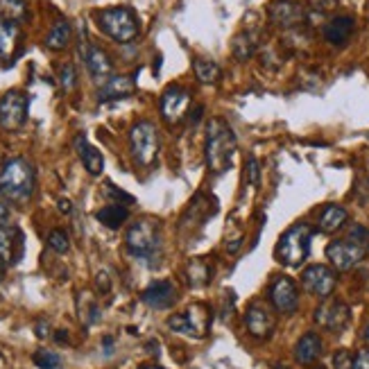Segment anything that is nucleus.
Returning a JSON list of instances; mask_svg holds the SVG:
<instances>
[{
    "instance_id": "2eb2a0df",
    "label": "nucleus",
    "mask_w": 369,
    "mask_h": 369,
    "mask_svg": "<svg viewBox=\"0 0 369 369\" xmlns=\"http://www.w3.org/2000/svg\"><path fill=\"white\" fill-rule=\"evenodd\" d=\"M267 16L274 25L290 30V27H297L306 21V9L297 0H272L267 7Z\"/></svg>"
},
{
    "instance_id": "4468645a",
    "label": "nucleus",
    "mask_w": 369,
    "mask_h": 369,
    "mask_svg": "<svg viewBox=\"0 0 369 369\" xmlns=\"http://www.w3.org/2000/svg\"><path fill=\"white\" fill-rule=\"evenodd\" d=\"M188 106H190V93L186 89H181V86L172 84L161 95V102H159L161 118L168 125H177L188 113Z\"/></svg>"
},
{
    "instance_id": "cd10ccee",
    "label": "nucleus",
    "mask_w": 369,
    "mask_h": 369,
    "mask_svg": "<svg viewBox=\"0 0 369 369\" xmlns=\"http://www.w3.org/2000/svg\"><path fill=\"white\" fill-rule=\"evenodd\" d=\"M18 36H21L18 25L5 21V18H0V57H3V60H9V57L14 55Z\"/></svg>"
},
{
    "instance_id": "9b49d317",
    "label": "nucleus",
    "mask_w": 369,
    "mask_h": 369,
    "mask_svg": "<svg viewBox=\"0 0 369 369\" xmlns=\"http://www.w3.org/2000/svg\"><path fill=\"white\" fill-rule=\"evenodd\" d=\"M270 302L281 315H293L299 308V290L290 277H274L270 284Z\"/></svg>"
},
{
    "instance_id": "ea45409f",
    "label": "nucleus",
    "mask_w": 369,
    "mask_h": 369,
    "mask_svg": "<svg viewBox=\"0 0 369 369\" xmlns=\"http://www.w3.org/2000/svg\"><path fill=\"white\" fill-rule=\"evenodd\" d=\"M95 286H98L100 293H109V288H111L109 274H106V272H98V277H95Z\"/></svg>"
},
{
    "instance_id": "5701e85b",
    "label": "nucleus",
    "mask_w": 369,
    "mask_h": 369,
    "mask_svg": "<svg viewBox=\"0 0 369 369\" xmlns=\"http://www.w3.org/2000/svg\"><path fill=\"white\" fill-rule=\"evenodd\" d=\"M183 274H186V281L190 288H204L213 281V263L204 256L190 258L186 270H183Z\"/></svg>"
},
{
    "instance_id": "4be33fe9",
    "label": "nucleus",
    "mask_w": 369,
    "mask_h": 369,
    "mask_svg": "<svg viewBox=\"0 0 369 369\" xmlns=\"http://www.w3.org/2000/svg\"><path fill=\"white\" fill-rule=\"evenodd\" d=\"M322 356V337L317 333H304L295 344V361L302 365H313Z\"/></svg>"
},
{
    "instance_id": "bb28decb",
    "label": "nucleus",
    "mask_w": 369,
    "mask_h": 369,
    "mask_svg": "<svg viewBox=\"0 0 369 369\" xmlns=\"http://www.w3.org/2000/svg\"><path fill=\"white\" fill-rule=\"evenodd\" d=\"M71 39H73L71 23H68V21H57L53 25V30L48 32V36H46V48H48V50H55V53L66 50L68 43H71Z\"/></svg>"
},
{
    "instance_id": "b1692460",
    "label": "nucleus",
    "mask_w": 369,
    "mask_h": 369,
    "mask_svg": "<svg viewBox=\"0 0 369 369\" xmlns=\"http://www.w3.org/2000/svg\"><path fill=\"white\" fill-rule=\"evenodd\" d=\"M349 220V213L347 209L337 207V204H328V207L319 213V222H317V229L322 231V234H335L340 231Z\"/></svg>"
},
{
    "instance_id": "c85d7f7f",
    "label": "nucleus",
    "mask_w": 369,
    "mask_h": 369,
    "mask_svg": "<svg viewBox=\"0 0 369 369\" xmlns=\"http://www.w3.org/2000/svg\"><path fill=\"white\" fill-rule=\"evenodd\" d=\"M77 310H80V319L86 326L100 322V306H98V302H95V297L91 293L77 295Z\"/></svg>"
},
{
    "instance_id": "de8ad7c7",
    "label": "nucleus",
    "mask_w": 369,
    "mask_h": 369,
    "mask_svg": "<svg viewBox=\"0 0 369 369\" xmlns=\"http://www.w3.org/2000/svg\"><path fill=\"white\" fill-rule=\"evenodd\" d=\"M139 369H166V367H159V365H141Z\"/></svg>"
},
{
    "instance_id": "0eeeda50",
    "label": "nucleus",
    "mask_w": 369,
    "mask_h": 369,
    "mask_svg": "<svg viewBox=\"0 0 369 369\" xmlns=\"http://www.w3.org/2000/svg\"><path fill=\"white\" fill-rule=\"evenodd\" d=\"M211 324H213V310L202 302L190 304L186 308V313L168 317V328H172L174 333H181L195 340L207 337L211 331Z\"/></svg>"
},
{
    "instance_id": "a19ab883",
    "label": "nucleus",
    "mask_w": 369,
    "mask_h": 369,
    "mask_svg": "<svg viewBox=\"0 0 369 369\" xmlns=\"http://www.w3.org/2000/svg\"><path fill=\"white\" fill-rule=\"evenodd\" d=\"M7 220H9V207H7V200L0 195V227L7 225Z\"/></svg>"
},
{
    "instance_id": "c03bdc74",
    "label": "nucleus",
    "mask_w": 369,
    "mask_h": 369,
    "mask_svg": "<svg viewBox=\"0 0 369 369\" xmlns=\"http://www.w3.org/2000/svg\"><path fill=\"white\" fill-rule=\"evenodd\" d=\"M57 209H60L62 213H71V202H68V200H60V202H57Z\"/></svg>"
},
{
    "instance_id": "4c0bfd02",
    "label": "nucleus",
    "mask_w": 369,
    "mask_h": 369,
    "mask_svg": "<svg viewBox=\"0 0 369 369\" xmlns=\"http://www.w3.org/2000/svg\"><path fill=\"white\" fill-rule=\"evenodd\" d=\"M354 369H369V349H361L354 358Z\"/></svg>"
},
{
    "instance_id": "c9c22d12",
    "label": "nucleus",
    "mask_w": 369,
    "mask_h": 369,
    "mask_svg": "<svg viewBox=\"0 0 369 369\" xmlns=\"http://www.w3.org/2000/svg\"><path fill=\"white\" fill-rule=\"evenodd\" d=\"M333 369H354V356L347 349H340L333 356Z\"/></svg>"
},
{
    "instance_id": "f8f14e48",
    "label": "nucleus",
    "mask_w": 369,
    "mask_h": 369,
    "mask_svg": "<svg viewBox=\"0 0 369 369\" xmlns=\"http://www.w3.org/2000/svg\"><path fill=\"white\" fill-rule=\"evenodd\" d=\"M25 256V234L16 225L0 227V263L14 267Z\"/></svg>"
},
{
    "instance_id": "7ed1b4c3",
    "label": "nucleus",
    "mask_w": 369,
    "mask_h": 369,
    "mask_svg": "<svg viewBox=\"0 0 369 369\" xmlns=\"http://www.w3.org/2000/svg\"><path fill=\"white\" fill-rule=\"evenodd\" d=\"M125 247L130 256L141 260L148 267H157L161 258V227L157 220L143 218L127 229Z\"/></svg>"
},
{
    "instance_id": "412c9836",
    "label": "nucleus",
    "mask_w": 369,
    "mask_h": 369,
    "mask_svg": "<svg viewBox=\"0 0 369 369\" xmlns=\"http://www.w3.org/2000/svg\"><path fill=\"white\" fill-rule=\"evenodd\" d=\"M354 18L351 16H335L324 25V39L331 46H344L354 34Z\"/></svg>"
},
{
    "instance_id": "a211bd4d",
    "label": "nucleus",
    "mask_w": 369,
    "mask_h": 369,
    "mask_svg": "<svg viewBox=\"0 0 369 369\" xmlns=\"http://www.w3.org/2000/svg\"><path fill=\"white\" fill-rule=\"evenodd\" d=\"M141 302L154 310H168L177 302V288L172 281H154L143 290Z\"/></svg>"
},
{
    "instance_id": "ddd939ff",
    "label": "nucleus",
    "mask_w": 369,
    "mask_h": 369,
    "mask_svg": "<svg viewBox=\"0 0 369 369\" xmlns=\"http://www.w3.org/2000/svg\"><path fill=\"white\" fill-rule=\"evenodd\" d=\"M245 328L251 337L256 340H270L277 328V317L272 313V308L263 302L249 304L245 313Z\"/></svg>"
},
{
    "instance_id": "58836bf2",
    "label": "nucleus",
    "mask_w": 369,
    "mask_h": 369,
    "mask_svg": "<svg viewBox=\"0 0 369 369\" xmlns=\"http://www.w3.org/2000/svg\"><path fill=\"white\" fill-rule=\"evenodd\" d=\"M247 177H249L251 186H256V183H258V161L254 157L247 161Z\"/></svg>"
},
{
    "instance_id": "3c124183",
    "label": "nucleus",
    "mask_w": 369,
    "mask_h": 369,
    "mask_svg": "<svg viewBox=\"0 0 369 369\" xmlns=\"http://www.w3.org/2000/svg\"><path fill=\"white\" fill-rule=\"evenodd\" d=\"M274 369H284V367H274Z\"/></svg>"
},
{
    "instance_id": "9d476101",
    "label": "nucleus",
    "mask_w": 369,
    "mask_h": 369,
    "mask_svg": "<svg viewBox=\"0 0 369 369\" xmlns=\"http://www.w3.org/2000/svg\"><path fill=\"white\" fill-rule=\"evenodd\" d=\"M335 284H337V277L335 272L328 267V265H308L304 272H302V286L306 293L315 295L319 299H328L333 295L335 290Z\"/></svg>"
},
{
    "instance_id": "393cba45",
    "label": "nucleus",
    "mask_w": 369,
    "mask_h": 369,
    "mask_svg": "<svg viewBox=\"0 0 369 369\" xmlns=\"http://www.w3.org/2000/svg\"><path fill=\"white\" fill-rule=\"evenodd\" d=\"M258 30H245L238 32L234 36V43H231V53L238 62H247L254 57V53L258 50Z\"/></svg>"
},
{
    "instance_id": "6e6552de",
    "label": "nucleus",
    "mask_w": 369,
    "mask_h": 369,
    "mask_svg": "<svg viewBox=\"0 0 369 369\" xmlns=\"http://www.w3.org/2000/svg\"><path fill=\"white\" fill-rule=\"evenodd\" d=\"M159 132L152 120H139L130 132V150L134 161L143 168H150L159 154Z\"/></svg>"
},
{
    "instance_id": "20e7f679",
    "label": "nucleus",
    "mask_w": 369,
    "mask_h": 369,
    "mask_svg": "<svg viewBox=\"0 0 369 369\" xmlns=\"http://www.w3.org/2000/svg\"><path fill=\"white\" fill-rule=\"evenodd\" d=\"M369 254V229L356 225L349 229V236L342 240L328 242L326 258L337 272H347L356 267Z\"/></svg>"
},
{
    "instance_id": "f704fd0d",
    "label": "nucleus",
    "mask_w": 369,
    "mask_h": 369,
    "mask_svg": "<svg viewBox=\"0 0 369 369\" xmlns=\"http://www.w3.org/2000/svg\"><path fill=\"white\" fill-rule=\"evenodd\" d=\"M104 193H106V197L116 200V204H120V202H123V207H130V204H134V202H136V200L130 195V193H125V190H120V188H116L113 183H106Z\"/></svg>"
},
{
    "instance_id": "8fccbe9b",
    "label": "nucleus",
    "mask_w": 369,
    "mask_h": 369,
    "mask_svg": "<svg viewBox=\"0 0 369 369\" xmlns=\"http://www.w3.org/2000/svg\"><path fill=\"white\" fill-rule=\"evenodd\" d=\"M3 274H5V265L0 263V281H3Z\"/></svg>"
},
{
    "instance_id": "39448f33",
    "label": "nucleus",
    "mask_w": 369,
    "mask_h": 369,
    "mask_svg": "<svg viewBox=\"0 0 369 369\" xmlns=\"http://www.w3.org/2000/svg\"><path fill=\"white\" fill-rule=\"evenodd\" d=\"M95 21H98L100 30L113 39L116 43H132L141 32L139 16L132 7H106L95 12Z\"/></svg>"
},
{
    "instance_id": "c756f323",
    "label": "nucleus",
    "mask_w": 369,
    "mask_h": 369,
    "mask_svg": "<svg viewBox=\"0 0 369 369\" xmlns=\"http://www.w3.org/2000/svg\"><path fill=\"white\" fill-rule=\"evenodd\" d=\"M193 71H195V77L200 84H218L222 77L220 66L213 60H204V57L193 62Z\"/></svg>"
},
{
    "instance_id": "e433bc0d",
    "label": "nucleus",
    "mask_w": 369,
    "mask_h": 369,
    "mask_svg": "<svg viewBox=\"0 0 369 369\" xmlns=\"http://www.w3.org/2000/svg\"><path fill=\"white\" fill-rule=\"evenodd\" d=\"M308 5L315 9L319 14H326V12H333L337 7V0H308Z\"/></svg>"
},
{
    "instance_id": "f3484780",
    "label": "nucleus",
    "mask_w": 369,
    "mask_h": 369,
    "mask_svg": "<svg viewBox=\"0 0 369 369\" xmlns=\"http://www.w3.org/2000/svg\"><path fill=\"white\" fill-rule=\"evenodd\" d=\"M82 60L86 64V71L93 77L95 82H106L111 77L113 71V64L109 60V55H106L100 46H93V43H84L82 48Z\"/></svg>"
},
{
    "instance_id": "473e14b6",
    "label": "nucleus",
    "mask_w": 369,
    "mask_h": 369,
    "mask_svg": "<svg viewBox=\"0 0 369 369\" xmlns=\"http://www.w3.org/2000/svg\"><path fill=\"white\" fill-rule=\"evenodd\" d=\"M48 247L57 254H66L68 249H71V240H68V234L64 229H53L50 234H48Z\"/></svg>"
},
{
    "instance_id": "f03ea898",
    "label": "nucleus",
    "mask_w": 369,
    "mask_h": 369,
    "mask_svg": "<svg viewBox=\"0 0 369 369\" xmlns=\"http://www.w3.org/2000/svg\"><path fill=\"white\" fill-rule=\"evenodd\" d=\"M236 145V134L231 130V125L222 118H211L207 125V143H204L209 170L216 174L227 172L234 163Z\"/></svg>"
},
{
    "instance_id": "aec40b11",
    "label": "nucleus",
    "mask_w": 369,
    "mask_h": 369,
    "mask_svg": "<svg viewBox=\"0 0 369 369\" xmlns=\"http://www.w3.org/2000/svg\"><path fill=\"white\" fill-rule=\"evenodd\" d=\"M75 150H77V154H80V161L84 163L86 172L93 174V177H98V174L104 170V159H102L100 150H95L93 145L86 141L84 134H80L75 139Z\"/></svg>"
},
{
    "instance_id": "6ab92c4d",
    "label": "nucleus",
    "mask_w": 369,
    "mask_h": 369,
    "mask_svg": "<svg viewBox=\"0 0 369 369\" xmlns=\"http://www.w3.org/2000/svg\"><path fill=\"white\" fill-rule=\"evenodd\" d=\"M134 89H136V84L130 75H111L98 89V102L125 100L134 93Z\"/></svg>"
},
{
    "instance_id": "7c9ffc66",
    "label": "nucleus",
    "mask_w": 369,
    "mask_h": 369,
    "mask_svg": "<svg viewBox=\"0 0 369 369\" xmlns=\"http://www.w3.org/2000/svg\"><path fill=\"white\" fill-rule=\"evenodd\" d=\"M0 18L9 23L21 25L27 18V3L25 0H0Z\"/></svg>"
},
{
    "instance_id": "79ce46f5",
    "label": "nucleus",
    "mask_w": 369,
    "mask_h": 369,
    "mask_svg": "<svg viewBox=\"0 0 369 369\" xmlns=\"http://www.w3.org/2000/svg\"><path fill=\"white\" fill-rule=\"evenodd\" d=\"M102 344H104V354L111 356V354H113V337H111V335H104Z\"/></svg>"
},
{
    "instance_id": "1a4fd4ad",
    "label": "nucleus",
    "mask_w": 369,
    "mask_h": 369,
    "mask_svg": "<svg viewBox=\"0 0 369 369\" xmlns=\"http://www.w3.org/2000/svg\"><path fill=\"white\" fill-rule=\"evenodd\" d=\"M27 120V95L21 91H7L0 98V127L7 132L21 130Z\"/></svg>"
},
{
    "instance_id": "37998d69",
    "label": "nucleus",
    "mask_w": 369,
    "mask_h": 369,
    "mask_svg": "<svg viewBox=\"0 0 369 369\" xmlns=\"http://www.w3.org/2000/svg\"><path fill=\"white\" fill-rule=\"evenodd\" d=\"M36 335L39 337H48V322H39L36 324Z\"/></svg>"
},
{
    "instance_id": "a878e982",
    "label": "nucleus",
    "mask_w": 369,
    "mask_h": 369,
    "mask_svg": "<svg viewBox=\"0 0 369 369\" xmlns=\"http://www.w3.org/2000/svg\"><path fill=\"white\" fill-rule=\"evenodd\" d=\"M95 218H98V222H102L106 229H120L125 222L130 220V211L127 207H123V204H106V207H102L95 213Z\"/></svg>"
},
{
    "instance_id": "f257e3e1",
    "label": "nucleus",
    "mask_w": 369,
    "mask_h": 369,
    "mask_svg": "<svg viewBox=\"0 0 369 369\" xmlns=\"http://www.w3.org/2000/svg\"><path fill=\"white\" fill-rule=\"evenodd\" d=\"M36 174L32 163L23 157H12L0 168V195L7 202L23 207L34 195Z\"/></svg>"
},
{
    "instance_id": "2f4dec72",
    "label": "nucleus",
    "mask_w": 369,
    "mask_h": 369,
    "mask_svg": "<svg viewBox=\"0 0 369 369\" xmlns=\"http://www.w3.org/2000/svg\"><path fill=\"white\" fill-rule=\"evenodd\" d=\"M32 361L39 369H62V356L53 349H39L34 351Z\"/></svg>"
},
{
    "instance_id": "dca6fc26",
    "label": "nucleus",
    "mask_w": 369,
    "mask_h": 369,
    "mask_svg": "<svg viewBox=\"0 0 369 369\" xmlns=\"http://www.w3.org/2000/svg\"><path fill=\"white\" fill-rule=\"evenodd\" d=\"M349 317H351L349 306L342 302H335V299H326V302L319 304L315 310V322L331 333L344 331V326L349 324Z\"/></svg>"
},
{
    "instance_id": "72a5a7b5",
    "label": "nucleus",
    "mask_w": 369,
    "mask_h": 369,
    "mask_svg": "<svg viewBox=\"0 0 369 369\" xmlns=\"http://www.w3.org/2000/svg\"><path fill=\"white\" fill-rule=\"evenodd\" d=\"M60 82H62V86L66 91H73L77 86V71H75L73 64H64L60 68Z\"/></svg>"
},
{
    "instance_id": "a18cd8bd",
    "label": "nucleus",
    "mask_w": 369,
    "mask_h": 369,
    "mask_svg": "<svg viewBox=\"0 0 369 369\" xmlns=\"http://www.w3.org/2000/svg\"><path fill=\"white\" fill-rule=\"evenodd\" d=\"M148 354L159 356V342H154V340H150V342H148Z\"/></svg>"
},
{
    "instance_id": "423d86ee",
    "label": "nucleus",
    "mask_w": 369,
    "mask_h": 369,
    "mask_svg": "<svg viewBox=\"0 0 369 369\" xmlns=\"http://www.w3.org/2000/svg\"><path fill=\"white\" fill-rule=\"evenodd\" d=\"M310 240H313V229L306 222H297L279 238L274 249L277 260L286 267H299L310 254Z\"/></svg>"
},
{
    "instance_id": "49530a36",
    "label": "nucleus",
    "mask_w": 369,
    "mask_h": 369,
    "mask_svg": "<svg viewBox=\"0 0 369 369\" xmlns=\"http://www.w3.org/2000/svg\"><path fill=\"white\" fill-rule=\"evenodd\" d=\"M55 337H57V342H68V333L66 331H60Z\"/></svg>"
},
{
    "instance_id": "09e8293b",
    "label": "nucleus",
    "mask_w": 369,
    "mask_h": 369,
    "mask_svg": "<svg viewBox=\"0 0 369 369\" xmlns=\"http://www.w3.org/2000/svg\"><path fill=\"white\" fill-rule=\"evenodd\" d=\"M363 337H365V340H369V324L365 326V331H363Z\"/></svg>"
}]
</instances>
